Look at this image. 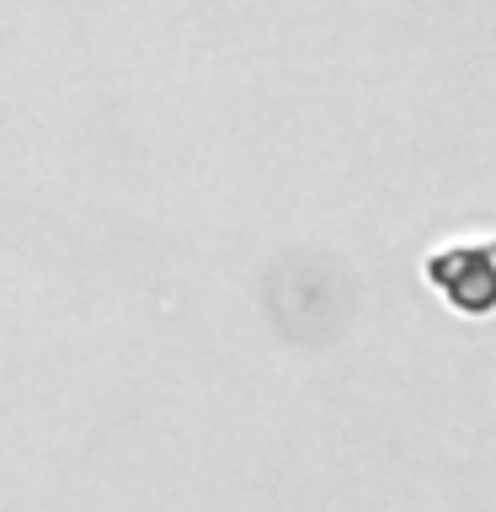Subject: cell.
Returning a JSON list of instances; mask_svg holds the SVG:
<instances>
[{"instance_id": "6da1fadb", "label": "cell", "mask_w": 496, "mask_h": 512, "mask_svg": "<svg viewBox=\"0 0 496 512\" xmlns=\"http://www.w3.org/2000/svg\"><path fill=\"white\" fill-rule=\"evenodd\" d=\"M427 278L443 288L454 310H496V251L491 246H454L427 262Z\"/></svg>"}]
</instances>
